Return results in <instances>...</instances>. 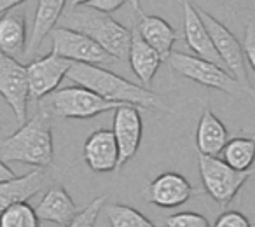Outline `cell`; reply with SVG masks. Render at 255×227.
Listing matches in <instances>:
<instances>
[{"instance_id":"5","label":"cell","mask_w":255,"mask_h":227,"mask_svg":"<svg viewBox=\"0 0 255 227\" xmlns=\"http://www.w3.org/2000/svg\"><path fill=\"white\" fill-rule=\"evenodd\" d=\"M198 12L201 16L203 23L206 25L210 37H212V42L215 46V51L219 54L220 61H222V67L227 68V72L233 75L234 81L241 86V89L247 95L254 96L255 91L250 84V79H248L247 60H245L243 46L240 44V40L234 37V33L224 23H220L208 11L198 7Z\"/></svg>"},{"instance_id":"31","label":"cell","mask_w":255,"mask_h":227,"mask_svg":"<svg viewBox=\"0 0 255 227\" xmlns=\"http://www.w3.org/2000/svg\"><path fill=\"white\" fill-rule=\"evenodd\" d=\"M21 4V0H0V18L7 14L11 9L18 7Z\"/></svg>"},{"instance_id":"21","label":"cell","mask_w":255,"mask_h":227,"mask_svg":"<svg viewBox=\"0 0 255 227\" xmlns=\"http://www.w3.org/2000/svg\"><path fill=\"white\" fill-rule=\"evenodd\" d=\"M44 178L46 177L42 170H32L30 173L0 184V213L37 196V192L44 187Z\"/></svg>"},{"instance_id":"14","label":"cell","mask_w":255,"mask_h":227,"mask_svg":"<svg viewBox=\"0 0 255 227\" xmlns=\"http://www.w3.org/2000/svg\"><path fill=\"white\" fill-rule=\"evenodd\" d=\"M182 9H184V37L187 47L194 53V56L222 67V61L217 54L212 37L206 30V25L199 16L198 7L192 2L185 0L182 4Z\"/></svg>"},{"instance_id":"16","label":"cell","mask_w":255,"mask_h":227,"mask_svg":"<svg viewBox=\"0 0 255 227\" xmlns=\"http://www.w3.org/2000/svg\"><path fill=\"white\" fill-rule=\"evenodd\" d=\"M81 210L77 208V205L70 198L67 189L60 184L51 185L44 194V198L40 199L39 206L35 208V213L40 222L61 224V226H67L70 220H74V217Z\"/></svg>"},{"instance_id":"22","label":"cell","mask_w":255,"mask_h":227,"mask_svg":"<svg viewBox=\"0 0 255 227\" xmlns=\"http://www.w3.org/2000/svg\"><path fill=\"white\" fill-rule=\"evenodd\" d=\"M220 156H222L220 159L233 170L241 173L252 171L255 164V138H248V136L231 138Z\"/></svg>"},{"instance_id":"13","label":"cell","mask_w":255,"mask_h":227,"mask_svg":"<svg viewBox=\"0 0 255 227\" xmlns=\"http://www.w3.org/2000/svg\"><path fill=\"white\" fill-rule=\"evenodd\" d=\"M135 9L136 19L133 25L136 26L140 37L156 51L163 61H168L170 54L173 53V44L177 40V32L168 21L159 16L145 14L140 7V2H131Z\"/></svg>"},{"instance_id":"26","label":"cell","mask_w":255,"mask_h":227,"mask_svg":"<svg viewBox=\"0 0 255 227\" xmlns=\"http://www.w3.org/2000/svg\"><path fill=\"white\" fill-rule=\"evenodd\" d=\"M166 227H210V222L201 213L178 212L168 217Z\"/></svg>"},{"instance_id":"15","label":"cell","mask_w":255,"mask_h":227,"mask_svg":"<svg viewBox=\"0 0 255 227\" xmlns=\"http://www.w3.org/2000/svg\"><path fill=\"white\" fill-rule=\"evenodd\" d=\"M84 161L96 173L119 171V149L110 129H96L84 143Z\"/></svg>"},{"instance_id":"25","label":"cell","mask_w":255,"mask_h":227,"mask_svg":"<svg viewBox=\"0 0 255 227\" xmlns=\"http://www.w3.org/2000/svg\"><path fill=\"white\" fill-rule=\"evenodd\" d=\"M105 201H107V196L95 198L88 206H84V208L74 217V220H70L65 227H95L100 212H102V208L105 206Z\"/></svg>"},{"instance_id":"29","label":"cell","mask_w":255,"mask_h":227,"mask_svg":"<svg viewBox=\"0 0 255 227\" xmlns=\"http://www.w3.org/2000/svg\"><path fill=\"white\" fill-rule=\"evenodd\" d=\"M93 9L100 12H105V14H112L116 12L121 5H124V0H86Z\"/></svg>"},{"instance_id":"30","label":"cell","mask_w":255,"mask_h":227,"mask_svg":"<svg viewBox=\"0 0 255 227\" xmlns=\"http://www.w3.org/2000/svg\"><path fill=\"white\" fill-rule=\"evenodd\" d=\"M12 178H16V173L4 163V161L0 159V184H4V182H7V180H12Z\"/></svg>"},{"instance_id":"28","label":"cell","mask_w":255,"mask_h":227,"mask_svg":"<svg viewBox=\"0 0 255 227\" xmlns=\"http://www.w3.org/2000/svg\"><path fill=\"white\" fill-rule=\"evenodd\" d=\"M213 227H252V222L238 210H226L222 215H219Z\"/></svg>"},{"instance_id":"9","label":"cell","mask_w":255,"mask_h":227,"mask_svg":"<svg viewBox=\"0 0 255 227\" xmlns=\"http://www.w3.org/2000/svg\"><path fill=\"white\" fill-rule=\"evenodd\" d=\"M0 96L5 100L14 114L16 121L25 124L28 119V77H26V65H21L18 60L0 53Z\"/></svg>"},{"instance_id":"20","label":"cell","mask_w":255,"mask_h":227,"mask_svg":"<svg viewBox=\"0 0 255 227\" xmlns=\"http://www.w3.org/2000/svg\"><path fill=\"white\" fill-rule=\"evenodd\" d=\"M67 0H39L33 18V28L28 42H26V54H35L42 46L44 39L56 28V23L65 11Z\"/></svg>"},{"instance_id":"17","label":"cell","mask_w":255,"mask_h":227,"mask_svg":"<svg viewBox=\"0 0 255 227\" xmlns=\"http://www.w3.org/2000/svg\"><path fill=\"white\" fill-rule=\"evenodd\" d=\"M26 14L23 2L0 18V53L18 58L26 54Z\"/></svg>"},{"instance_id":"2","label":"cell","mask_w":255,"mask_h":227,"mask_svg":"<svg viewBox=\"0 0 255 227\" xmlns=\"http://www.w3.org/2000/svg\"><path fill=\"white\" fill-rule=\"evenodd\" d=\"M67 77L74 82V86L89 89V91L102 96L107 102L133 105L145 110L164 109V103L159 95L143 88V86L128 81V79L121 77V75L114 74V72L107 70L103 67L72 65Z\"/></svg>"},{"instance_id":"8","label":"cell","mask_w":255,"mask_h":227,"mask_svg":"<svg viewBox=\"0 0 255 227\" xmlns=\"http://www.w3.org/2000/svg\"><path fill=\"white\" fill-rule=\"evenodd\" d=\"M51 53L74 65H109L114 58L89 37L56 26L51 32Z\"/></svg>"},{"instance_id":"3","label":"cell","mask_w":255,"mask_h":227,"mask_svg":"<svg viewBox=\"0 0 255 227\" xmlns=\"http://www.w3.org/2000/svg\"><path fill=\"white\" fill-rule=\"evenodd\" d=\"M0 159L7 163H21L40 168L53 166L54 143L53 121L46 110L30 117L18 131L0 140Z\"/></svg>"},{"instance_id":"1","label":"cell","mask_w":255,"mask_h":227,"mask_svg":"<svg viewBox=\"0 0 255 227\" xmlns=\"http://www.w3.org/2000/svg\"><path fill=\"white\" fill-rule=\"evenodd\" d=\"M60 26L89 37L114 60L128 61L131 46V28H126L110 14L93 9L88 2H67Z\"/></svg>"},{"instance_id":"6","label":"cell","mask_w":255,"mask_h":227,"mask_svg":"<svg viewBox=\"0 0 255 227\" xmlns=\"http://www.w3.org/2000/svg\"><path fill=\"white\" fill-rule=\"evenodd\" d=\"M168 63H170L171 70L180 74L182 77L191 79L206 88L219 89L231 96H241L245 93L226 68L212 63V61L201 60L194 54L173 51L168 58Z\"/></svg>"},{"instance_id":"11","label":"cell","mask_w":255,"mask_h":227,"mask_svg":"<svg viewBox=\"0 0 255 227\" xmlns=\"http://www.w3.org/2000/svg\"><path fill=\"white\" fill-rule=\"evenodd\" d=\"M119 149V168L136 156L143 136L142 114L138 107L124 105L114 112L112 129Z\"/></svg>"},{"instance_id":"12","label":"cell","mask_w":255,"mask_h":227,"mask_svg":"<svg viewBox=\"0 0 255 227\" xmlns=\"http://www.w3.org/2000/svg\"><path fill=\"white\" fill-rule=\"evenodd\" d=\"M194 194L191 182L180 173L166 171L156 177L145 189L142 196L147 203L156 205L159 208H177L187 203Z\"/></svg>"},{"instance_id":"19","label":"cell","mask_w":255,"mask_h":227,"mask_svg":"<svg viewBox=\"0 0 255 227\" xmlns=\"http://www.w3.org/2000/svg\"><path fill=\"white\" fill-rule=\"evenodd\" d=\"M229 142V131L224 122L210 109H205L199 117L196 129V145L198 154L208 157H217Z\"/></svg>"},{"instance_id":"18","label":"cell","mask_w":255,"mask_h":227,"mask_svg":"<svg viewBox=\"0 0 255 227\" xmlns=\"http://www.w3.org/2000/svg\"><path fill=\"white\" fill-rule=\"evenodd\" d=\"M128 61L131 67L133 74L138 77V81H142L143 88L149 89V86L152 84L154 77H156L157 70H159L161 56L140 37L136 26H131V46H129V54H128Z\"/></svg>"},{"instance_id":"10","label":"cell","mask_w":255,"mask_h":227,"mask_svg":"<svg viewBox=\"0 0 255 227\" xmlns=\"http://www.w3.org/2000/svg\"><path fill=\"white\" fill-rule=\"evenodd\" d=\"M72 65L74 63L53 53H47L46 56L35 58L30 61L26 65L30 100L40 102V100H46L49 95H53L60 86V82L68 75Z\"/></svg>"},{"instance_id":"23","label":"cell","mask_w":255,"mask_h":227,"mask_svg":"<svg viewBox=\"0 0 255 227\" xmlns=\"http://www.w3.org/2000/svg\"><path fill=\"white\" fill-rule=\"evenodd\" d=\"M105 215L110 227H156L142 212L128 205L105 206Z\"/></svg>"},{"instance_id":"4","label":"cell","mask_w":255,"mask_h":227,"mask_svg":"<svg viewBox=\"0 0 255 227\" xmlns=\"http://www.w3.org/2000/svg\"><path fill=\"white\" fill-rule=\"evenodd\" d=\"M44 105L49 115L60 119H91L100 114L112 112V110L116 112L117 109L124 107L123 103L107 102L102 96L81 86H68V88L58 89L44 100Z\"/></svg>"},{"instance_id":"27","label":"cell","mask_w":255,"mask_h":227,"mask_svg":"<svg viewBox=\"0 0 255 227\" xmlns=\"http://www.w3.org/2000/svg\"><path fill=\"white\" fill-rule=\"evenodd\" d=\"M243 53L247 63L252 67L255 74V18H250L245 26V35H243Z\"/></svg>"},{"instance_id":"7","label":"cell","mask_w":255,"mask_h":227,"mask_svg":"<svg viewBox=\"0 0 255 227\" xmlns=\"http://www.w3.org/2000/svg\"><path fill=\"white\" fill-rule=\"evenodd\" d=\"M198 166L203 187L210 198L220 206L231 205L245 182L255 175L254 170L241 173L227 166L220 157H208L203 154H198Z\"/></svg>"},{"instance_id":"32","label":"cell","mask_w":255,"mask_h":227,"mask_svg":"<svg viewBox=\"0 0 255 227\" xmlns=\"http://www.w3.org/2000/svg\"><path fill=\"white\" fill-rule=\"evenodd\" d=\"M254 171H255V168H254Z\"/></svg>"},{"instance_id":"24","label":"cell","mask_w":255,"mask_h":227,"mask_svg":"<svg viewBox=\"0 0 255 227\" xmlns=\"http://www.w3.org/2000/svg\"><path fill=\"white\" fill-rule=\"evenodd\" d=\"M0 227H40V220L33 206L19 203L0 213Z\"/></svg>"}]
</instances>
